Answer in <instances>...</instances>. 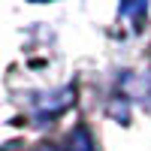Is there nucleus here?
<instances>
[{
	"label": "nucleus",
	"mask_w": 151,
	"mask_h": 151,
	"mask_svg": "<svg viewBox=\"0 0 151 151\" xmlns=\"http://www.w3.org/2000/svg\"><path fill=\"white\" fill-rule=\"evenodd\" d=\"M67 151H97V145H94V136L88 133V127H73L70 130V136H67V145H64Z\"/></svg>",
	"instance_id": "nucleus-1"
}]
</instances>
